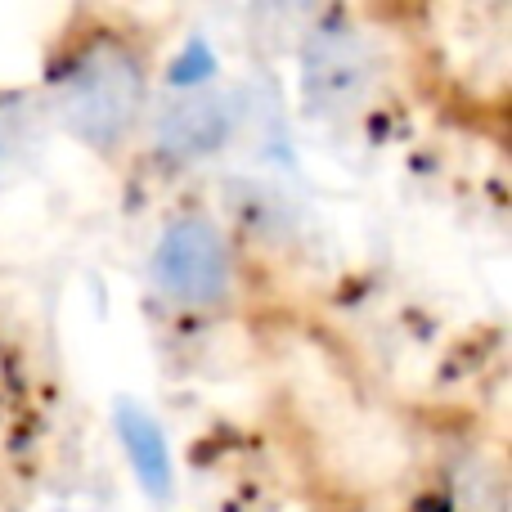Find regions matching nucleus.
<instances>
[{
  "instance_id": "nucleus-5",
  "label": "nucleus",
  "mask_w": 512,
  "mask_h": 512,
  "mask_svg": "<svg viewBox=\"0 0 512 512\" xmlns=\"http://www.w3.org/2000/svg\"><path fill=\"white\" fill-rule=\"evenodd\" d=\"M301 99L333 131H373L409 108L387 9H324L297 50Z\"/></svg>"
},
{
  "instance_id": "nucleus-2",
  "label": "nucleus",
  "mask_w": 512,
  "mask_h": 512,
  "mask_svg": "<svg viewBox=\"0 0 512 512\" xmlns=\"http://www.w3.org/2000/svg\"><path fill=\"white\" fill-rule=\"evenodd\" d=\"M140 292L153 324L189 342L256 328L274 310L261 248L198 189H180L158 207L140 248Z\"/></svg>"
},
{
  "instance_id": "nucleus-3",
  "label": "nucleus",
  "mask_w": 512,
  "mask_h": 512,
  "mask_svg": "<svg viewBox=\"0 0 512 512\" xmlns=\"http://www.w3.org/2000/svg\"><path fill=\"white\" fill-rule=\"evenodd\" d=\"M405 63L409 108L504 140L512 95V5L387 9Z\"/></svg>"
},
{
  "instance_id": "nucleus-1",
  "label": "nucleus",
  "mask_w": 512,
  "mask_h": 512,
  "mask_svg": "<svg viewBox=\"0 0 512 512\" xmlns=\"http://www.w3.org/2000/svg\"><path fill=\"white\" fill-rule=\"evenodd\" d=\"M167 50L171 27L149 9L72 5L41 45V113L95 167L131 180L167 95Z\"/></svg>"
},
{
  "instance_id": "nucleus-6",
  "label": "nucleus",
  "mask_w": 512,
  "mask_h": 512,
  "mask_svg": "<svg viewBox=\"0 0 512 512\" xmlns=\"http://www.w3.org/2000/svg\"><path fill=\"white\" fill-rule=\"evenodd\" d=\"M306 512H396V504L378 495H360V490H333V495L315 499Z\"/></svg>"
},
{
  "instance_id": "nucleus-4",
  "label": "nucleus",
  "mask_w": 512,
  "mask_h": 512,
  "mask_svg": "<svg viewBox=\"0 0 512 512\" xmlns=\"http://www.w3.org/2000/svg\"><path fill=\"white\" fill-rule=\"evenodd\" d=\"M0 512H126L90 436L9 364H0Z\"/></svg>"
}]
</instances>
